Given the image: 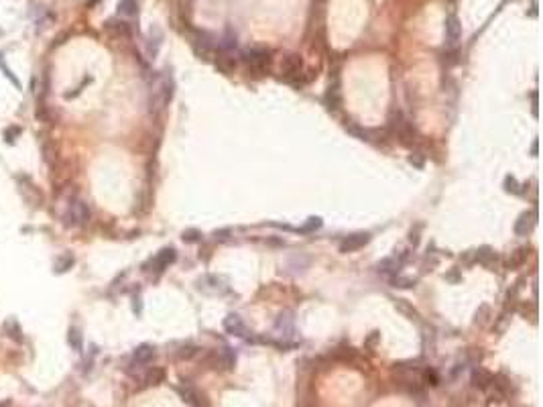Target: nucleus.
I'll return each instance as SVG.
<instances>
[{
	"instance_id": "f257e3e1",
	"label": "nucleus",
	"mask_w": 543,
	"mask_h": 407,
	"mask_svg": "<svg viewBox=\"0 0 543 407\" xmlns=\"http://www.w3.org/2000/svg\"><path fill=\"white\" fill-rule=\"evenodd\" d=\"M173 98V79L171 76H159L151 86V108L153 110H163Z\"/></svg>"
},
{
	"instance_id": "f03ea898",
	"label": "nucleus",
	"mask_w": 543,
	"mask_h": 407,
	"mask_svg": "<svg viewBox=\"0 0 543 407\" xmlns=\"http://www.w3.org/2000/svg\"><path fill=\"white\" fill-rule=\"evenodd\" d=\"M90 220V208L84 200H72L67 204V210L63 214V224L67 226H81Z\"/></svg>"
},
{
	"instance_id": "7ed1b4c3",
	"label": "nucleus",
	"mask_w": 543,
	"mask_h": 407,
	"mask_svg": "<svg viewBox=\"0 0 543 407\" xmlns=\"http://www.w3.org/2000/svg\"><path fill=\"white\" fill-rule=\"evenodd\" d=\"M194 51L199 55V59H210L214 55V43H212L210 35H206V33L194 35Z\"/></svg>"
},
{
	"instance_id": "20e7f679",
	"label": "nucleus",
	"mask_w": 543,
	"mask_h": 407,
	"mask_svg": "<svg viewBox=\"0 0 543 407\" xmlns=\"http://www.w3.org/2000/svg\"><path fill=\"white\" fill-rule=\"evenodd\" d=\"M369 240H370V234H369V232L350 234V236H346V238L340 242V251H342V253H354V251L362 249L364 244H369Z\"/></svg>"
},
{
	"instance_id": "39448f33",
	"label": "nucleus",
	"mask_w": 543,
	"mask_h": 407,
	"mask_svg": "<svg viewBox=\"0 0 543 407\" xmlns=\"http://www.w3.org/2000/svg\"><path fill=\"white\" fill-rule=\"evenodd\" d=\"M175 259H177L175 249H163L161 253H157L155 259H151V267H153V271L161 273V271H165L171 263H175Z\"/></svg>"
},
{
	"instance_id": "423d86ee",
	"label": "nucleus",
	"mask_w": 543,
	"mask_h": 407,
	"mask_svg": "<svg viewBox=\"0 0 543 407\" xmlns=\"http://www.w3.org/2000/svg\"><path fill=\"white\" fill-rule=\"evenodd\" d=\"M244 59L248 61L250 67H254V70H263V67L269 63V51L267 49H247L244 51Z\"/></svg>"
},
{
	"instance_id": "0eeeda50",
	"label": "nucleus",
	"mask_w": 543,
	"mask_h": 407,
	"mask_svg": "<svg viewBox=\"0 0 543 407\" xmlns=\"http://www.w3.org/2000/svg\"><path fill=\"white\" fill-rule=\"evenodd\" d=\"M275 330L279 332V336H285V338L293 336V332H295V320H293L291 311H283V314L277 318Z\"/></svg>"
},
{
	"instance_id": "6e6552de",
	"label": "nucleus",
	"mask_w": 543,
	"mask_h": 407,
	"mask_svg": "<svg viewBox=\"0 0 543 407\" xmlns=\"http://www.w3.org/2000/svg\"><path fill=\"white\" fill-rule=\"evenodd\" d=\"M535 222H537V214L535 212H525V214L519 216V220L515 222V232H517L519 236H527L533 230Z\"/></svg>"
},
{
	"instance_id": "1a4fd4ad",
	"label": "nucleus",
	"mask_w": 543,
	"mask_h": 407,
	"mask_svg": "<svg viewBox=\"0 0 543 407\" xmlns=\"http://www.w3.org/2000/svg\"><path fill=\"white\" fill-rule=\"evenodd\" d=\"M224 330L234 336H242V338L247 336V326H244V322L238 314H228L224 318Z\"/></svg>"
},
{
	"instance_id": "9d476101",
	"label": "nucleus",
	"mask_w": 543,
	"mask_h": 407,
	"mask_svg": "<svg viewBox=\"0 0 543 407\" xmlns=\"http://www.w3.org/2000/svg\"><path fill=\"white\" fill-rule=\"evenodd\" d=\"M460 37H462V25H460L458 17H447L445 19V39H447V43L454 45L460 41Z\"/></svg>"
},
{
	"instance_id": "9b49d317",
	"label": "nucleus",
	"mask_w": 543,
	"mask_h": 407,
	"mask_svg": "<svg viewBox=\"0 0 543 407\" xmlns=\"http://www.w3.org/2000/svg\"><path fill=\"white\" fill-rule=\"evenodd\" d=\"M301 67H303V63H301V59L297 57V55H287V57H283L281 70H283V74L287 76V77H295V76H299Z\"/></svg>"
},
{
	"instance_id": "f8f14e48",
	"label": "nucleus",
	"mask_w": 543,
	"mask_h": 407,
	"mask_svg": "<svg viewBox=\"0 0 543 407\" xmlns=\"http://www.w3.org/2000/svg\"><path fill=\"white\" fill-rule=\"evenodd\" d=\"M155 356V348L151 344H141L137 350L132 352V360L134 364H147V362H151Z\"/></svg>"
},
{
	"instance_id": "ddd939ff",
	"label": "nucleus",
	"mask_w": 543,
	"mask_h": 407,
	"mask_svg": "<svg viewBox=\"0 0 543 407\" xmlns=\"http://www.w3.org/2000/svg\"><path fill=\"white\" fill-rule=\"evenodd\" d=\"M472 383H474V387H478V389H488L494 383V377L488 371H484V369H476V371L472 373Z\"/></svg>"
},
{
	"instance_id": "4468645a",
	"label": "nucleus",
	"mask_w": 543,
	"mask_h": 407,
	"mask_svg": "<svg viewBox=\"0 0 543 407\" xmlns=\"http://www.w3.org/2000/svg\"><path fill=\"white\" fill-rule=\"evenodd\" d=\"M163 381H165V371L159 369V366H153V369H148L147 375H145V383L148 387H157L161 385Z\"/></svg>"
},
{
	"instance_id": "2eb2a0df",
	"label": "nucleus",
	"mask_w": 543,
	"mask_h": 407,
	"mask_svg": "<svg viewBox=\"0 0 543 407\" xmlns=\"http://www.w3.org/2000/svg\"><path fill=\"white\" fill-rule=\"evenodd\" d=\"M4 332L12 338V340H17V342H23V330H21V324L15 320V318H10L6 320L4 324Z\"/></svg>"
},
{
	"instance_id": "dca6fc26",
	"label": "nucleus",
	"mask_w": 543,
	"mask_h": 407,
	"mask_svg": "<svg viewBox=\"0 0 543 407\" xmlns=\"http://www.w3.org/2000/svg\"><path fill=\"white\" fill-rule=\"evenodd\" d=\"M74 263H75V259L70 253H67V254L57 256V261H55V265H53V269H55V273H65V271H70L74 267Z\"/></svg>"
},
{
	"instance_id": "f3484780",
	"label": "nucleus",
	"mask_w": 543,
	"mask_h": 407,
	"mask_svg": "<svg viewBox=\"0 0 543 407\" xmlns=\"http://www.w3.org/2000/svg\"><path fill=\"white\" fill-rule=\"evenodd\" d=\"M399 267H401V263L397 259H385V261L378 263V273L395 275V273H399Z\"/></svg>"
},
{
	"instance_id": "a211bd4d",
	"label": "nucleus",
	"mask_w": 543,
	"mask_h": 407,
	"mask_svg": "<svg viewBox=\"0 0 543 407\" xmlns=\"http://www.w3.org/2000/svg\"><path fill=\"white\" fill-rule=\"evenodd\" d=\"M474 254H476V261H478V263H482V265H491V261H493V259H496L494 251H493V249H488V247L478 249Z\"/></svg>"
},
{
	"instance_id": "6ab92c4d",
	"label": "nucleus",
	"mask_w": 543,
	"mask_h": 407,
	"mask_svg": "<svg viewBox=\"0 0 543 407\" xmlns=\"http://www.w3.org/2000/svg\"><path fill=\"white\" fill-rule=\"evenodd\" d=\"M395 307L401 311V314H405L407 318H411V320H417V318H419V314L415 311V307H413V305H409L405 300H395Z\"/></svg>"
},
{
	"instance_id": "aec40b11",
	"label": "nucleus",
	"mask_w": 543,
	"mask_h": 407,
	"mask_svg": "<svg viewBox=\"0 0 543 407\" xmlns=\"http://www.w3.org/2000/svg\"><path fill=\"white\" fill-rule=\"evenodd\" d=\"M0 70H2V72H4V77H6L8 81H10V84H12V86H15L17 90H23V86H21V81H19V77H15V74H12V72H10V67L6 65V61H4V57H2V55H0Z\"/></svg>"
},
{
	"instance_id": "412c9836",
	"label": "nucleus",
	"mask_w": 543,
	"mask_h": 407,
	"mask_svg": "<svg viewBox=\"0 0 543 407\" xmlns=\"http://www.w3.org/2000/svg\"><path fill=\"white\" fill-rule=\"evenodd\" d=\"M220 362L224 364V369H232L234 362H236V355H234V350L226 346V348L220 352Z\"/></svg>"
},
{
	"instance_id": "4be33fe9",
	"label": "nucleus",
	"mask_w": 543,
	"mask_h": 407,
	"mask_svg": "<svg viewBox=\"0 0 543 407\" xmlns=\"http://www.w3.org/2000/svg\"><path fill=\"white\" fill-rule=\"evenodd\" d=\"M67 342H70V346L75 352H81V334L77 328H70V332H67Z\"/></svg>"
},
{
	"instance_id": "5701e85b",
	"label": "nucleus",
	"mask_w": 543,
	"mask_h": 407,
	"mask_svg": "<svg viewBox=\"0 0 543 407\" xmlns=\"http://www.w3.org/2000/svg\"><path fill=\"white\" fill-rule=\"evenodd\" d=\"M118 10L122 12V15H126V17L137 15V0H120Z\"/></svg>"
},
{
	"instance_id": "b1692460",
	"label": "nucleus",
	"mask_w": 543,
	"mask_h": 407,
	"mask_svg": "<svg viewBox=\"0 0 543 407\" xmlns=\"http://www.w3.org/2000/svg\"><path fill=\"white\" fill-rule=\"evenodd\" d=\"M527 256H529V249H519L517 253H513V259H509V269L521 265V263L527 259Z\"/></svg>"
},
{
	"instance_id": "393cba45",
	"label": "nucleus",
	"mask_w": 543,
	"mask_h": 407,
	"mask_svg": "<svg viewBox=\"0 0 543 407\" xmlns=\"http://www.w3.org/2000/svg\"><path fill=\"white\" fill-rule=\"evenodd\" d=\"M321 226V218H318V216H311V218L301 226V232H311V230H318Z\"/></svg>"
},
{
	"instance_id": "a878e982",
	"label": "nucleus",
	"mask_w": 543,
	"mask_h": 407,
	"mask_svg": "<svg viewBox=\"0 0 543 407\" xmlns=\"http://www.w3.org/2000/svg\"><path fill=\"white\" fill-rule=\"evenodd\" d=\"M19 134H21V127H8V128L4 130V139H6L8 145H12Z\"/></svg>"
},
{
	"instance_id": "bb28decb",
	"label": "nucleus",
	"mask_w": 543,
	"mask_h": 407,
	"mask_svg": "<svg viewBox=\"0 0 543 407\" xmlns=\"http://www.w3.org/2000/svg\"><path fill=\"white\" fill-rule=\"evenodd\" d=\"M505 189H507V192H511V194H521V185L517 183V179H515V178H507L505 179Z\"/></svg>"
},
{
	"instance_id": "cd10ccee",
	"label": "nucleus",
	"mask_w": 543,
	"mask_h": 407,
	"mask_svg": "<svg viewBox=\"0 0 543 407\" xmlns=\"http://www.w3.org/2000/svg\"><path fill=\"white\" fill-rule=\"evenodd\" d=\"M199 236H201V232H199V230H196V228H189V230H185V232H183V240L185 242H196V240H199Z\"/></svg>"
},
{
	"instance_id": "c85d7f7f",
	"label": "nucleus",
	"mask_w": 543,
	"mask_h": 407,
	"mask_svg": "<svg viewBox=\"0 0 543 407\" xmlns=\"http://www.w3.org/2000/svg\"><path fill=\"white\" fill-rule=\"evenodd\" d=\"M220 47H224V49H232V47H236V37H234L232 33H228L226 37H222Z\"/></svg>"
},
{
	"instance_id": "c756f323",
	"label": "nucleus",
	"mask_w": 543,
	"mask_h": 407,
	"mask_svg": "<svg viewBox=\"0 0 543 407\" xmlns=\"http://www.w3.org/2000/svg\"><path fill=\"white\" fill-rule=\"evenodd\" d=\"M415 285V279H409V277H397L395 279V287H413Z\"/></svg>"
},
{
	"instance_id": "7c9ffc66",
	"label": "nucleus",
	"mask_w": 543,
	"mask_h": 407,
	"mask_svg": "<svg viewBox=\"0 0 543 407\" xmlns=\"http://www.w3.org/2000/svg\"><path fill=\"white\" fill-rule=\"evenodd\" d=\"M98 2H100V0H88V4H90V6H94V4H98Z\"/></svg>"
},
{
	"instance_id": "2f4dec72",
	"label": "nucleus",
	"mask_w": 543,
	"mask_h": 407,
	"mask_svg": "<svg viewBox=\"0 0 543 407\" xmlns=\"http://www.w3.org/2000/svg\"><path fill=\"white\" fill-rule=\"evenodd\" d=\"M206 407H210V405H206Z\"/></svg>"
}]
</instances>
